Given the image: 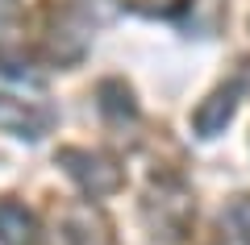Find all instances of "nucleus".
I'll use <instances>...</instances> for the list:
<instances>
[{"mask_svg":"<svg viewBox=\"0 0 250 245\" xmlns=\"http://www.w3.org/2000/svg\"><path fill=\"white\" fill-rule=\"evenodd\" d=\"M59 167L67 170L88 195H113L117 187L125 183V170L117 167L108 154H100V150L67 146V150H59Z\"/></svg>","mask_w":250,"mask_h":245,"instance_id":"f257e3e1","label":"nucleus"},{"mask_svg":"<svg viewBox=\"0 0 250 245\" xmlns=\"http://www.w3.org/2000/svg\"><path fill=\"white\" fill-rule=\"evenodd\" d=\"M54 108L42 100H17V96H0V133L38 141L42 133H50Z\"/></svg>","mask_w":250,"mask_h":245,"instance_id":"f03ea898","label":"nucleus"},{"mask_svg":"<svg viewBox=\"0 0 250 245\" xmlns=\"http://www.w3.org/2000/svg\"><path fill=\"white\" fill-rule=\"evenodd\" d=\"M62 237H67V245H113L108 220L92 204H71L62 212Z\"/></svg>","mask_w":250,"mask_h":245,"instance_id":"7ed1b4c3","label":"nucleus"},{"mask_svg":"<svg viewBox=\"0 0 250 245\" xmlns=\"http://www.w3.org/2000/svg\"><path fill=\"white\" fill-rule=\"evenodd\" d=\"M233 108H238V88L225 83V88H217L208 100H200V108L192 113V129H196L200 137H217V133L233 121Z\"/></svg>","mask_w":250,"mask_h":245,"instance_id":"20e7f679","label":"nucleus"},{"mask_svg":"<svg viewBox=\"0 0 250 245\" xmlns=\"http://www.w3.org/2000/svg\"><path fill=\"white\" fill-rule=\"evenodd\" d=\"M96 108L108 116V121L125 125L138 116V100H134V88L125 79H100L96 83Z\"/></svg>","mask_w":250,"mask_h":245,"instance_id":"39448f33","label":"nucleus"},{"mask_svg":"<svg viewBox=\"0 0 250 245\" xmlns=\"http://www.w3.org/2000/svg\"><path fill=\"white\" fill-rule=\"evenodd\" d=\"M0 241L4 245H34L38 241V220L25 204L0 200Z\"/></svg>","mask_w":250,"mask_h":245,"instance_id":"423d86ee","label":"nucleus"},{"mask_svg":"<svg viewBox=\"0 0 250 245\" xmlns=\"http://www.w3.org/2000/svg\"><path fill=\"white\" fill-rule=\"evenodd\" d=\"M225 220H229L233 237H238L242 245H250V195H238V200H229V208H225Z\"/></svg>","mask_w":250,"mask_h":245,"instance_id":"0eeeda50","label":"nucleus"},{"mask_svg":"<svg viewBox=\"0 0 250 245\" xmlns=\"http://www.w3.org/2000/svg\"><path fill=\"white\" fill-rule=\"evenodd\" d=\"M192 0H129V9L142 17H179Z\"/></svg>","mask_w":250,"mask_h":245,"instance_id":"6e6552de","label":"nucleus"},{"mask_svg":"<svg viewBox=\"0 0 250 245\" xmlns=\"http://www.w3.org/2000/svg\"><path fill=\"white\" fill-rule=\"evenodd\" d=\"M13 9H17V0H0V21L9 17V13H13Z\"/></svg>","mask_w":250,"mask_h":245,"instance_id":"1a4fd4ad","label":"nucleus"}]
</instances>
